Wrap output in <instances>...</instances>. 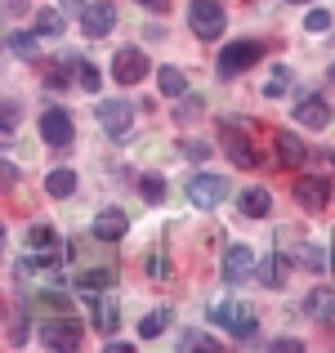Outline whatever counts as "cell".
I'll use <instances>...</instances> for the list:
<instances>
[{"label": "cell", "mask_w": 335, "mask_h": 353, "mask_svg": "<svg viewBox=\"0 0 335 353\" xmlns=\"http://www.w3.org/2000/svg\"><path fill=\"white\" fill-rule=\"evenodd\" d=\"M259 59H264V41H232V45H223V54H219V77L232 81L246 68H255Z\"/></svg>", "instance_id": "cell-3"}, {"label": "cell", "mask_w": 335, "mask_h": 353, "mask_svg": "<svg viewBox=\"0 0 335 353\" xmlns=\"http://www.w3.org/2000/svg\"><path fill=\"white\" fill-rule=\"evenodd\" d=\"M179 349H183V353H192V349L215 353V349H219V340L210 336V331H183V336H179Z\"/></svg>", "instance_id": "cell-28"}, {"label": "cell", "mask_w": 335, "mask_h": 353, "mask_svg": "<svg viewBox=\"0 0 335 353\" xmlns=\"http://www.w3.org/2000/svg\"><path fill=\"white\" fill-rule=\"evenodd\" d=\"M327 27H331L327 9H309V14H304V32H327Z\"/></svg>", "instance_id": "cell-33"}, {"label": "cell", "mask_w": 335, "mask_h": 353, "mask_svg": "<svg viewBox=\"0 0 335 353\" xmlns=\"http://www.w3.org/2000/svg\"><path fill=\"white\" fill-rule=\"evenodd\" d=\"M41 139L50 148H72L77 125H72V117L63 112V108H50V112H41Z\"/></svg>", "instance_id": "cell-9"}, {"label": "cell", "mask_w": 335, "mask_h": 353, "mask_svg": "<svg viewBox=\"0 0 335 353\" xmlns=\"http://www.w3.org/2000/svg\"><path fill=\"white\" fill-rule=\"evenodd\" d=\"M188 27L197 41H219L223 27H228V14H223L219 0H192L188 5Z\"/></svg>", "instance_id": "cell-1"}, {"label": "cell", "mask_w": 335, "mask_h": 353, "mask_svg": "<svg viewBox=\"0 0 335 353\" xmlns=\"http://www.w3.org/2000/svg\"><path fill=\"white\" fill-rule=\"evenodd\" d=\"M112 286H116V268H85L77 277V291H85V295H103Z\"/></svg>", "instance_id": "cell-17"}, {"label": "cell", "mask_w": 335, "mask_h": 353, "mask_svg": "<svg viewBox=\"0 0 335 353\" xmlns=\"http://www.w3.org/2000/svg\"><path fill=\"white\" fill-rule=\"evenodd\" d=\"M277 349H282V353H300L304 345H300V340H291V336H277V340H273V353H277Z\"/></svg>", "instance_id": "cell-36"}, {"label": "cell", "mask_w": 335, "mask_h": 353, "mask_svg": "<svg viewBox=\"0 0 335 353\" xmlns=\"http://www.w3.org/2000/svg\"><path fill=\"white\" fill-rule=\"evenodd\" d=\"M268 206H273L268 188H246V192H241V201H237V210H241L246 219H264V215H268Z\"/></svg>", "instance_id": "cell-19"}, {"label": "cell", "mask_w": 335, "mask_h": 353, "mask_svg": "<svg viewBox=\"0 0 335 353\" xmlns=\"http://www.w3.org/2000/svg\"><path fill=\"white\" fill-rule=\"evenodd\" d=\"M36 32H41V36H63V32H68L63 9L59 5H41V14H36Z\"/></svg>", "instance_id": "cell-21"}, {"label": "cell", "mask_w": 335, "mask_h": 353, "mask_svg": "<svg viewBox=\"0 0 335 353\" xmlns=\"http://www.w3.org/2000/svg\"><path fill=\"white\" fill-rule=\"evenodd\" d=\"M156 85H161V94H165V99H183V94H188V81H183V72H179V68H170V63L156 72Z\"/></svg>", "instance_id": "cell-22"}, {"label": "cell", "mask_w": 335, "mask_h": 353, "mask_svg": "<svg viewBox=\"0 0 335 353\" xmlns=\"http://www.w3.org/2000/svg\"><path fill=\"white\" fill-rule=\"evenodd\" d=\"M99 125H103L112 139H125L130 130H134V103H125V99H103V103H99Z\"/></svg>", "instance_id": "cell-6"}, {"label": "cell", "mask_w": 335, "mask_h": 353, "mask_svg": "<svg viewBox=\"0 0 335 353\" xmlns=\"http://www.w3.org/2000/svg\"><path fill=\"white\" fill-rule=\"evenodd\" d=\"M291 5H309V0H291Z\"/></svg>", "instance_id": "cell-40"}, {"label": "cell", "mask_w": 335, "mask_h": 353, "mask_svg": "<svg viewBox=\"0 0 335 353\" xmlns=\"http://www.w3.org/2000/svg\"><path fill=\"white\" fill-rule=\"evenodd\" d=\"M219 148L228 152V161L237 165V170H250V165H259V152L250 148V139H246V134H237V130H232V121H223V139H219Z\"/></svg>", "instance_id": "cell-10"}, {"label": "cell", "mask_w": 335, "mask_h": 353, "mask_svg": "<svg viewBox=\"0 0 335 353\" xmlns=\"http://www.w3.org/2000/svg\"><path fill=\"white\" fill-rule=\"evenodd\" d=\"M295 121L300 125H313V130H327L331 125V108L322 94H304L300 103H295Z\"/></svg>", "instance_id": "cell-14"}, {"label": "cell", "mask_w": 335, "mask_h": 353, "mask_svg": "<svg viewBox=\"0 0 335 353\" xmlns=\"http://www.w3.org/2000/svg\"><path fill=\"white\" fill-rule=\"evenodd\" d=\"M273 148H277V161H282V165H304V161H309V148H304V139L295 134V130H277Z\"/></svg>", "instance_id": "cell-15"}, {"label": "cell", "mask_w": 335, "mask_h": 353, "mask_svg": "<svg viewBox=\"0 0 335 353\" xmlns=\"http://www.w3.org/2000/svg\"><path fill=\"white\" fill-rule=\"evenodd\" d=\"M41 345L45 349H81V322L72 318L68 309L54 313V318L41 327Z\"/></svg>", "instance_id": "cell-4"}, {"label": "cell", "mask_w": 335, "mask_h": 353, "mask_svg": "<svg viewBox=\"0 0 335 353\" xmlns=\"http://www.w3.org/2000/svg\"><path fill=\"white\" fill-rule=\"evenodd\" d=\"M112 27H116V5H108V0L85 5V14H81V32H85L90 41H103Z\"/></svg>", "instance_id": "cell-11"}, {"label": "cell", "mask_w": 335, "mask_h": 353, "mask_svg": "<svg viewBox=\"0 0 335 353\" xmlns=\"http://www.w3.org/2000/svg\"><path fill=\"white\" fill-rule=\"evenodd\" d=\"M304 313H309V318H318V322H335V291H327V286H322V291H313L309 300H304Z\"/></svg>", "instance_id": "cell-20"}, {"label": "cell", "mask_w": 335, "mask_h": 353, "mask_svg": "<svg viewBox=\"0 0 335 353\" xmlns=\"http://www.w3.org/2000/svg\"><path fill=\"white\" fill-rule=\"evenodd\" d=\"M139 192H143V201H148V206H161V201H165V179H161L156 170L139 174Z\"/></svg>", "instance_id": "cell-24"}, {"label": "cell", "mask_w": 335, "mask_h": 353, "mask_svg": "<svg viewBox=\"0 0 335 353\" xmlns=\"http://www.w3.org/2000/svg\"><path fill=\"white\" fill-rule=\"evenodd\" d=\"M5 9L9 14H23V0H5Z\"/></svg>", "instance_id": "cell-37"}, {"label": "cell", "mask_w": 335, "mask_h": 353, "mask_svg": "<svg viewBox=\"0 0 335 353\" xmlns=\"http://www.w3.org/2000/svg\"><path fill=\"white\" fill-rule=\"evenodd\" d=\"M331 268H335V246H331Z\"/></svg>", "instance_id": "cell-39"}, {"label": "cell", "mask_w": 335, "mask_h": 353, "mask_svg": "<svg viewBox=\"0 0 335 353\" xmlns=\"http://www.w3.org/2000/svg\"><path fill=\"white\" fill-rule=\"evenodd\" d=\"M45 85H50V90L68 85V72H63V63H54V68H50V77H45Z\"/></svg>", "instance_id": "cell-34"}, {"label": "cell", "mask_w": 335, "mask_h": 353, "mask_svg": "<svg viewBox=\"0 0 335 353\" xmlns=\"http://www.w3.org/2000/svg\"><path fill=\"white\" fill-rule=\"evenodd\" d=\"M223 197H228V179H223V174L197 170V174L188 179V201H192V206H201V210H215Z\"/></svg>", "instance_id": "cell-5"}, {"label": "cell", "mask_w": 335, "mask_h": 353, "mask_svg": "<svg viewBox=\"0 0 335 353\" xmlns=\"http://www.w3.org/2000/svg\"><path fill=\"white\" fill-rule=\"evenodd\" d=\"M94 327L103 331V336H112V331L121 327V309H116V300L103 291V295H94Z\"/></svg>", "instance_id": "cell-18"}, {"label": "cell", "mask_w": 335, "mask_h": 353, "mask_svg": "<svg viewBox=\"0 0 335 353\" xmlns=\"http://www.w3.org/2000/svg\"><path fill=\"white\" fill-rule=\"evenodd\" d=\"M291 255L300 268H309V273H327L331 268V250H322L318 241H291Z\"/></svg>", "instance_id": "cell-16"}, {"label": "cell", "mask_w": 335, "mask_h": 353, "mask_svg": "<svg viewBox=\"0 0 335 353\" xmlns=\"http://www.w3.org/2000/svg\"><path fill=\"white\" fill-rule=\"evenodd\" d=\"M210 318L219 322V327H228L232 331V340H255V331H259V318H255V309L250 304H241V300H232V304H215L210 309Z\"/></svg>", "instance_id": "cell-2"}, {"label": "cell", "mask_w": 335, "mask_h": 353, "mask_svg": "<svg viewBox=\"0 0 335 353\" xmlns=\"http://www.w3.org/2000/svg\"><path fill=\"white\" fill-rule=\"evenodd\" d=\"M45 192H50V197H72V192H77V174L72 170H50Z\"/></svg>", "instance_id": "cell-26"}, {"label": "cell", "mask_w": 335, "mask_h": 353, "mask_svg": "<svg viewBox=\"0 0 335 353\" xmlns=\"http://www.w3.org/2000/svg\"><path fill=\"white\" fill-rule=\"evenodd\" d=\"M125 228H130V219H125V210H121V206H103L94 215V237L99 241H121V237H125Z\"/></svg>", "instance_id": "cell-13"}, {"label": "cell", "mask_w": 335, "mask_h": 353, "mask_svg": "<svg viewBox=\"0 0 335 353\" xmlns=\"http://www.w3.org/2000/svg\"><path fill=\"white\" fill-rule=\"evenodd\" d=\"M259 282H264L268 291H277V286L286 282V259L282 255H268L264 264H259Z\"/></svg>", "instance_id": "cell-25"}, {"label": "cell", "mask_w": 335, "mask_h": 353, "mask_svg": "<svg viewBox=\"0 0 335 353\" xmlns=\"http://www.w3.org/2000/svg\"><path fill=\"white\" fill-rule=\"evenodd\" d=\"M77 81H81V90L99 94V81H103V77H99V68H94V63H85V59H81V63H77Z\"/></svg>", "instance_id": "cell-30"}, {"label": "cell", "mask_w": 335, "mask_h": 353, "mask_svg": "<svg viewBox=\"0 0 335 353\" xmlns=\"http://www.w3.org/2000/svg\"><path fill=\"white\" fill-rule=\"evenodd\" d=\"M210 152H215V148H210L206 139H183V157H188V161H210Z\"/></svg>", "instance_id": "cell-32"}, {"label": "cell", "mask_w": 335, "mask_h": 353, "mask_svg": "<svg viewBox=\"0 0 335 353\" xmlns=\"http://www.w3.org/2000/svg\"><path fill=\"white\" fill-rule=\"evenodd\" d=\"M0 121H5V130L18 125V99H5V117H0Z\"/></svg>", "instance_id": "cell-35"}, {"label": "cell", "mask_w": 335, "mask_h": 353, "mask_svg": "<svg viewBox=\"0 0 335 353\" xmlns=\"http://www.w3.org/2000/svg\"><path fill=\"white\" fill-rule=\"evenodd\" d=\"M152 72V63H148V54L143 50H116V59H112V77L121 81V85H139V81Z\"/></svg>", "instance_id": "cell-7"}, {"label": "cell", "mask_w": 335, "mask_h": 353, "mask_svg": "<svg viewBox=\"0 0 335 353\" xmlns=\"http://www.w3.org/2000/svg\"><path fill=\"white\" fill-rule=\"evenodd\" d=\"M139 5H148V9H165L170 0H139Z\"/></svg>", "instance_id": "cell-38"}, {"label": "cell", "mask_w": 335, "mask_h": 353, "mask_svg": "<svg viewBox=\"0 0 335 353\" xmlns=\"http://www.w3.org/2000/svg\"><path fill=\"white\" fill-rule=\"evenodd\" d=\"M201 112H206V99H201V94H183V103H179L174 117H179V121H197Z\"/></svg>", "instance_id": "cell-31"}, {"label": "cell", "mask_w": 335, "mask_h": 353, "mask_svg": "<svg viewBox=\"0 0 335 353\" xmlns=\"http://www.w3.org/2000/svg\"><path fill=\"white\" fill-rule=\"evenodd\" d=\"M286 90H291V68H273L264 81V99H282Z\"/></svg>", "instance_id": "cell-29"}, {"label": "cell", "mask_w": 335, "mask_h": 353, "mask_svg": "<svg viewBox=\"0 0 335 353\" xmlns=\"http://www.w3.org/2000/svg\"><path fill=\"white\" fill-rule=\"evenodd\" d=\"M291 192H295V201H300L304 210H322L331 201V183H327V174H300V179L291 183Z\"/></svg>", "instance_id": "cell-8"}, {"label": "cell", "mask_w": 335, "mask_h": 353, "mask_svg": "<svg viewBox=\"0 0 335 353\" xmlns=\"http://www.w3.org/2000/svg\"><path fill=\"white\" fill-rule=\"evenodd\" d=\"M250 273H255V250H250V246H241V241H237V246L223 250V282H228V286L246 282Z\"/></svg>", "instance_id": "cell-12"}, {"label": "cell", "mask_w": 335, "mask_h": 353, "mask_svg": "<svg viewBox=\"0 0 335 353\" xmlns=\"http://www.w3.org/2000/svg\"><path fill=\"white\" fill-rule=\"evenodd\" d=\"M331 81H335V68H331Z\"/></svg>", "instance_id": "cell-41"}, {"label": "cell", "mask_w": 335, "mask_h": 353, "mask_svg": "<svg viewBox=\"0 0 335 353\" xmlns=\"http://www.w3.org/2000/svg\"><path fill=\"white\" fill-rule=\"evenodd\" d=\"M36 36L41 32H9V54H18V59H41V45H36Z\"/></svg>", "instance_id": "cell-23"}, {"label": "cell", "mask_w": 335, "mask_h": 353, "mask_svg": "<svg viewBox=\"0 0 335 353\" xmlns=\"http://www.w3.org/2000/svg\"><path fill=\"white\" fill-rule=\"evenodd\" d=\"M165 327H170V309H152L143 322H139V336H143V340H156Z\"/></svg>", "instance_id": "cell-27"}]
</instances>
